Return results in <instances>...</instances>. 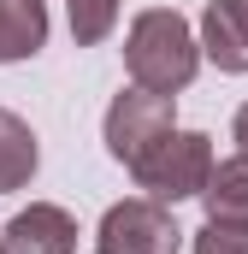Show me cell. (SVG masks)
I'll return each mask as SVG.
<instances>
[{"mask_svg":"<svg viewBox=\"0 0 248 254\" xmlns=\"http://www.w3.org/2000/svg\"><path fill=\"white\" fill-rule=\"evenodd\" d=\"M201 60H207L201 36L178 6H148L124 30V71H130V83H142L154 95H184L201 71Z\"/></svg>","mask_w":248,"mask_h":254,"instance_id":"obj_1","label":"cell"},{"mask_svg":"<svg viewBox=\"0 0 248 254\" xmlns=\"http://www.w3.org/2000/svg\"><path fill=\"white\" fill-rule=\"evenodd\" d=\"M213 166H219V154H213V136L207 130H166L136 166H130V178H136V190L154 195V201H166V207H178V201H201L207 190V178H213Z\"/></svg>","mask_w":248,"mask_h":254,"instance_id":"obj_2","label":"cell"},{"mask_svg":"<svg viewBox=\"0 0 248 254\" xmlns=\"http://www.w3.org/2000/svg\"><path fill=\"white\" fill-rule=\"evenodd\" d=\"M166 130H178V95H154L142 83H130L113 95L107 119H101V136H107V154L119 166H136Z\"/></svg>","mask_w":248,"mask_h":254,"instance_id":"obj_3","label":"cell"},{"mask_svg":"<svg viewBox=\"0 0 248 254\" xmlns=\"http://www.w3.org/2000/svg\"><path fill=\"white\" fill-rule=\"evenodd\" d=\"M95 249L101 254H178L184 249V231H178V219H172L166 201L130 195V201H113L101 213Z\"/></svg>","mask_w":248,"mask_h":254,"instance_id":"obj_4","label":"cell"},{"mask_svg":"<svg viewBox=\"0 0 248 254\" xmlns=\"http://www.w3.org/2000/svg\"><path fill=\"white\" fill-rule=\"evenodd\" d=\"M6 249L12 254H77V219L65 213L60 201H30V207H18L12 219H6Z\"/></svg>","mask_w":248,"mask_h":254,"instance_id":"obj_5","label":"cell"},{"mask_svg":"<svg viewBox=\"0 0 248 254\" xmlns=\"http://www.w3.org/2000/svg\"><path fill=\"white\" fill-rule=\"evenodd\" d=\"M195 36L225 77H248V0H207Z\"/></svg>","mask_w":248,"mask_h":254,"instance_id":"obj_6","label":"cell"},{"mask_svg":"<svg viewBox=\"0 0 248 254\" xmlns=\"http://www.w3.org/2000/svg\"><path fill=\"white\" fill-rule=\"evenodd\" d=\"M48 48V0H0V65L36 60Z\"/></svg>","mask_w":248,"mask_h":254,"instance_id":"obj_7","label":"cell"},{"mask_svg":"<svg viewBox=\"0 0 248 254\" xmlns=\"http://www.w3.org/2000/svg\"><path fill=\"white\" fill-rule=\"evenodd\" d=\"M36 166H42V142H36V130L24 125L18 113H6V107H0V195L30 190Z\"/></svg>","mask_w":248,"mask_h":254,"instance_id":"obj_8","label":"cell"},{"mask_svg":"<svg viewBox=\"0 0 248 254\" xmlns=\"http://www.w3.org/2000/svg\"><path fill=\"white\" fill-rule=\"evenodd\" d=\"M201 207H207V219L248 225V154L243 148L213 166V178H207V190H201Z\"/></svg>","mask_w":248,"mask_h":254,"instance_id":"obj_9","label":"cell"},{"mask_svg":"<svg viewBox=\"0 0 248 254\" xmlns=\"http://www.w3.org/2000/svg\"><path fill=\"white\" fill-rule=\"evenodd\" d=\"M65 18H71L77 48H101L119 30V0H65Z\"/></svg>","mask_w":248,"mask_h":254,"instance_id":"obj_10","label":"cell"},{"mask_svg":"<svg viewBox=\"0 0 248 254\" xmlns=\"http://www.w3.org/2000/svg\"><path fill=\"white\" fill-rule=\"evenodd\" d=\"M189 254H248V225H231V219H207L195 231Z\"/></svg>","mask_w":248,"mask_h":254,"instance_id":"obj_11","label":"cell"},{"mask_svg":"<svg viewBox=\"0 0 248 254\" xmlns=\"http://www.w3.org/2000/svg\"><path fill=\"white\" fill-rule=\"evenodd\" d=\"M231 136H237V148L248 154V101L237 107V119H231Z\"/></svg>","mask_w":248,"mask_h":254,"instance_id":"obj_12","label":"cell"},{"mask_svg":"<svg viewBox=\"0 0 248 254\" xmlns=\"http://www.w3.org/2000/svg\"><path fill=\"white\" fill-rule=\"evenodd\" d=\"M0 254H12V249H6V237H0Z\"/></svg>","mask_w":248,"mask_h":254,"instance_id":"obj_13","label":"cell"},{"mask_svg":"<svg viewBox=\"0 0 248 254\" xmlns=\"http://www.w3.org/2000/svg\"><path fill=\"white\" fill-rule=\"evenodd\" d=\"M95 254H101V249H95Z\"/></svg>","mask_w":248,"mask_h":254,"instance_id":"obj_14","label":"cell"}]
</instances>
